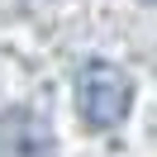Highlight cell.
<instances>
[{
    "label": "cell",
    "mask_w": 157,
    "mask_h": 157,
    "mask_svg": "<svg viewBox=\"0 0 157 157\" xmlns=\"http://www.w3.org/2000/svg\"><path fill=\"white\" fill-rule=\"evenodd\" d=\"M0 157H52V133L33 109H10L0 119Z\"/></svg>",
    "instance_id": "obj_2"
},
{
    "label": "cell",
    "mask_w": 157,
    "mask_h": 157,
    "mask_svg": "<svg viewBox=\"0 0 157 157\" xmlns=\"http://www.w3.org/2000/svg\"><path fill=\"white\" fill-rule=\"evenodd\" d=\"M128 105H133V86H128V76L114 67V62H86V67L76 71V109L81 119H86L90 128H114L124 124Z\"/></svg>",
    "instance_id": "obj_1"
}]
</instances>
